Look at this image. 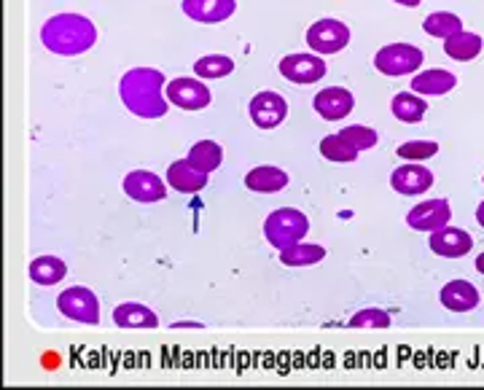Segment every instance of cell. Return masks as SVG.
Segmentation results:
<instances>
[{"label":"cell","mask_w":484,"mask_h":390,"mask_svg":"<svg viewBox=\"0 0 484 390\" xmlns=\"http://www.w3.org/2000/svg\"><path fill=\"white\" fill-rule=\"evenodd\" d=\"M353 106H356L353 92L342 89V87H329V89H321L315 95V111L326 122H342L345 116H350Z\"/></svg>","instance_id":"14"},{"label":"cell","mask_w":484,"mask_h":390,"mask_svg":"<svg viewBox=\"0 0 484 390\" xmlns=\"http://www.w3.org/2000/svg\"><path fill=\"white\" fill-rule=\"evenodd\" d=\"M232 70H235V62L227 54H208V57H200L194 62V73L202 81H208V79H227Z\"/></svg>","instance_id":"27"},{"label":"cell","mask_w":484,"mask_h":390,"mask_svg":"<svg viewBox=\"0 0 484 390\" xmlns=\"http://www.w3.org/2000/svg\"><path fill=\"white\" fill-rule=\"evenodd\" d=\"M348 143H353L358 151H366V148H374L377 145V140H379V135L371 130V127H363V125H350V127H345V130L340 132Z\"/></svg>","instance_id":"31"},{"label":"cell","mask_w":484,"mask_h":390,"mask_svg":"<svg viewBox=\"0 0 484 390\" xmlns=\"http://www.w3.org/2000/svg\"><path fill=\"white\" fill-rule=\"evenodd\" d=\"M245 186L250 191H258V194H275V191H283L288 186V175L280 167L261 164V167H253L245 175Z\"/></svg>","instance_id":"18"},{"label":"cell","mask_w":484,"mask_h":390,"mask_svg":"<svg viewBox=\"0 0 484 390\" xmlns=\"http://www.w3.org/2000/svg\"><path fill=\"white\" fill-rule=\"evenodd\" d=\"M65 274H68V266H65V261L57 259V256H38L30 264V277L38 285H54Z\"/></svg>","instance_id":"24"},{"label":"cell","mask_w":484,"mask_h":390,"mask_svg":"<svg viewBox=\"0 0 484 390\" xmlns=\"http://www.w3.org/2000/svg\"><path fill=\"white\" fill-rule=\"evenodd\" d=\"M477 269H479V272H482V274H484V254H482V256H479V259H477Z\"/></svg>","instance_id":"35"},{"label":"cell","mask_w":484,"mask_h":390,"mask_svg":"<svg viewBox=\"0 0 484 390\" xmlns=\"http://www.w3.org/2000/svg\"><path fill=\"white\" fill-rule=\"evenodd\" d=\"M167 81L156 68H132L121 76L119 98L129 114L140 119H162L170 111V100L164 95Z\"/></svg>","instance_id":"1"},{"label":"cell","mask_w":484,"mask_h":390,"mask_svg":"<svg viewBox=\"0 0 484 390\" xmlns=\"http://www.w3.org/2000/svg\"><path fill=\"white\" fill-rule=\"evenodd\" d=\"M458 87V79L450 73V70H442V68H433V70H423L420 76L412 79V89L414 95H447Z\"/></svg>","instance_id":"19"},{"label":"cell","mask_w":484,"mask_h":390,"mask_svg":"<svg viewBox=\"0 0 484 390\" xmlns=\"http://www.w3.org/2000/svg\"><path fill=\"white\" fill-rule=\"evenodd\" d=\"M186 159H189L191 167H197L200 172L210 175L213 170L221 167V162H224V148H221L216 140H200V143L191 145V151H189Z\"/></svg>","instance_id":"22"},{"label":"cell","mask_w":484,"mask_h":390,"mask_svg":"<svg viewBox=\"0 0 484 390\" xmlns=\"http://www.w3.org/2000/svg\"><path fill=\"white\" fill-rule=\"evenodd\" d=\"M310 232V218L296 208H280L272 210L264 221V237L272 248L285 251L296 243H302Z\"/></svg>","instance_id":"3"},{"label":"cell","mask_w":484,"mask_h":390,"mask_svg":"<svg viewBox=\"0 0 484 390\" xmlns=\"http://www.w3.org/2000/svg\"><path fill=\"white\" fill-rule=\"evenodd\" d=\"M57 310L76 323H87V326H98L100 323V299L95 291L84 288V285H73L65 288L57 296Z\"/></svg>","instance_id":"4"},{"label":"cell","mask_w":484,"mask_h":390,"mask_svg":"<svg viewBox=\"0 0 484 390\" xmlns=\"http://www.w3.org/2000/svg\"><path fill=\"white\" fill-rule=\"evenodd\" d=\"M350 43V30L340 19H318L307 30V46L315 54H340Z\"/></svg>","instance_id":"6"},{"label":"cell","mask_w":484,"mask_h":390,"mask_svg":"<svg viewBox=\"0 0 484 390\" xmlns=\"http://www.w3.org/2000/svg\"><path fill=\"white\" fill-rule=\"evenodd\" d=\"M390 186L398 191V194H406V197H420L425 194L431 186H433V172L428 167H423L420 162H409L398 170H393L390 175Z\"/></svg>","instance_id":"13"},{"label":"cell","mask_w":484,"mask_h":390,"mask_svg":"<svg viewBox=\"0 0 484 390\" xmlns=\"http://www.w3.org/2000/svg\"><path fill=\"white\" fill-rule=\"evenodd\" d=\"M393 3H398V5H406V8H414V5H420L423 0H393Z\"/></svg>","instance_id":"33"},{"label":"cell","mask_w":484,"mask_h":390,"mask_svg":"<svg viewBox=\"0 0 484 390\" xmlns=\"http://www.w3.org/2000/svg\"><path fill=\"white\" fill-rule=\"evenodd\" d=\"M326 62L312 51V54H288L280 60V73L283 79L293 84H318L326 76Z\"/></svg>","instance_id":"9"},{"label":"cell","mask_w":484,"mask_h":390,"mask_svg":"<svg viewBox=\"0 0 484 390\" xmlns=\"http://www.w3.org/2000/svg\"><path fill=\"white\" fill-rule=\"evenodd\" d=\"M439 299L450 312H471L479 307V291L469 280H450L442 288Z\"/></svg>","instance_id":"16"},{"label":"cell","mask_w":484,"mask_h":390,"mask_svg":"<svg viewBox=\"0 0 484 390\" xmlns=\"http://www.w3.org/2000/svg\"><path fill=\"white\" fill-rule=\"evenodd\" d=\"M175 329H200L202 323H191V320H178V323H172Z\"/></svg>","instance_id":"32"},{"label":"cell","mask_w":484,"mask_h":390,"mask_svg":"<svg viewBox=\"0 0 484 390\" xmlns=\"http://www.w3.org/2000/svg\"><path fill=\"white\" fill-rule=\"evenodd\" d=\"M124 191H126V197H132L135 202H143V205L162 202L167 197L164 181L151 170H132L124 178Z\"/></svg>","instance_id":"10"},{"label":"cell","mask_w":484,"mask_h":390,"mask_svg":"<svg viewBox=\"0 0 484 390\" xmlns=\"http://www.w3.org/2000/svg\"><path fill=\"white\" fill-rule=\"evenodd\" d=\"M423 51L412 43H387L377 51L374 68L382 76H409L423 68Z\"/></svg>","instance_id":"5"},{"label":"cell","mask_w":484,"mask_h":390,"mask_svg":"<svg viewBox=\"0 0 484 390\" xmlns=\"http://www.w3.org/2000/svg\"><path fill=\"white\" fill-rule=\"evenodd\" d=\"M164 95H167V100H170L172 106H178V108H183V111H202V108H208L210 100H213L208 84L200 81V79H172V81L167 84Z\"/></svg>","instance_id":"7"},{"label":"cell","mask_w":484,"mask_h":390,"mask_svg":"<svg viewBox=\"0 0 484 390\" xmlns=\"http://www.w3.org/2000/svg\"><path fill=\"white\" fill-rule=\"evenodd\" d=\"M41 41L54 54L76 57L98 43V27L81 14H57L41 27Z\"/></svg>","instance_id":"2"},{"label":"cell","mask_w":484,"mask_h":390,"mask_svg":"<svg viewBox=\"0 0 484 390\" xmlns=\"http://www.w3.org/2000/svg\"><path fill=\"white\" fill-rule=\"evenodd\" d=\"M181 8L189 19L200 24H216V22H227L237 11V3L235 0H183Z\"/></svg>","instance_id":"15"},{"label":"cell","mask_w":484,"mask_h":390,"mask_svg":"<svg viewBox=\"0 0 484 390\" xmlns=\"http://www.w3.org/2000/svg\"><path fill=\"white\" fill-rule=\"evenodd\" d=\"M482 35L466 32V30H461V32H455V35H450V38L444 41V54L452 57V60H458V62H471V60H477V57L482 54Z\"/></svg>","instance_id":"21"},{"label":"cell","mask_w":484,"mask_h":390,"mask_svg":"<svg viewBox=\"0 0 484 390\" xmlns=\"http://www.w3.org/2000/svg\"><path fill=\"white\" fill-rule=\"evenodd\" d=\"M393 108V116L398 122H406V125H417L425 119V111H428V103L423 100V95H414V92H401L393 98L390 103Z\"/></svg>","instance_id":"23"},{"label":"cell","mask_w":484,"mask_h":390,"mask_svg":"<svg viewBox=\"0 0 484 390\" xmlns=\"http://www.w3.org/2000/svg\"><path fill=\"white\" fill-rule=\"evenodd\" d=\"M428 243H431V251L442 259H463L474 248V237L455 227H442V229L431 232Z\"/></svg>","instance_id":"12"},{"label":"cell","mask_w":484,"mask_h":390,"mask_svg":"<svg viewBox=\"0 0 484 390\" xmlns=\"http://www.w3.org/2000/svg\"><path fill=\"white\" fill-rule=\"evenodd\" d=\"M167 183L181 194H197L208 186V175L189 164V159H178L167 167Z\"/></svg>","instance_id":"17"},{"label":"cell","mask_w":484,"mask_h":390,"mask_svg":"<svg viewBox=\"0 0 484 390\" xmlns=\"http://www.w3.org/2000/svg\"><path fill=\"white\" fill-rule=\"evenodd\" d=\"M477 221H479V227L484 229V202L477 208Z\"/></svg>","instance_id":"34"},{"label":"cell","mask_w":484,"mask_h":390,"mask_svg":"<svg viewBox=\"0 0 484 390\" xmlns=\"http://www.w3.org/2000/svg\"><path fill=\"white\" fill-rule=\"evenodd\" d=\"M247 111H250V119H253V125H256L258 130H275V127H280V125L285 122V116H288V103H285V98H280L277 92H258V95L250 100Z\"/></svg>","instance_id":"8"},{"label":"cell","mask_w":484,"mask_h":390,"mask_svg":"<svg viewBox=\"0 0 484 390\" xmlns=\"http://www.w3.org/2000/svg\"><path fill=\"white\" fill-rule=\"evenodd\" d=\"M323 259H326V248L315 246V243H296V246L280 251V261L285 266H312Z\"/></svg>","instance_id":"26"},{"label":"cell","mask_w":484,"mask_h":390,"mask_svg":"<svg viewBox=\"0 0 484 390\" xmlns=\"http://www.w3.org/2000/svg\"><path fill=\"white\" fill-rule=\"evenodd\" d=\"M396 153L406 162H425L439 153V143L436 140H409V143H401L396 148Z\"/></svg>","instance_id":"29"},{"label":"cell","mask_w":484,"mask_h":390,"mask_svg":"<svg viewBox=\"0 0 484 390\" xmlns=\"http://www.w3.org/2000/svg\"><path fill=\"white\" fill-rule=\"evenodd\" d=\"M114 323L119 329H156L159 318L154 310H148L145 304L137 302H124L114 310Z\"/></svg>","instance_id":"20"},{"label":"cell","mask_w":484,"mask_h":390,"mask_svg":"<svg viewBox=\"0 0 484 390\" xmlns=\"http://www.w3.org/2000/svg\"><path fill=\"white\" fill-rule=\"evenodd\" d=\"M482 181H484V178H482Z\"/></svg>","instance_id":"36"},{"label":"cell","mask_w":484,"mask_h":390,"mask_svg":"<svg viewBox=\"0 0 484 390\" xmlns=\"http://www.w3.org/2000/svg\"><path fill=\"white\" fill-rule=\"evenodd\" d=\"M321 153L329 159V162H356L358 159V148L353 143H348L340 132L337 135H329L321 140Z\"/></svg>","instance_id":"28"},{"label":"cell","mask_w":484,"mask_h":390,"mask_svg":"<svg viewBox=\"0 0 484 390\" xmlns=\"http://www.w3.org/2000/svg\"><path fill=\"white\" fill-rule=\"evenodd\" d=\"M423 30H425L428 35H433V38H444V41H447L450 35H455V32L463 30V19H461L458 14H452V11H436V14H428V16H425Z\"/></svg>","instance_id":"25"},{"label":"cell","mask_w":484,"mask_h":390,"mask_svg":"<svg viewBox=\"0 0 484 390\" xmlns=\"http://www.w3.org/2000/svg\"><path fill=\"white\" fill-rule=\"evenodd\" d=\"M350 326L353 329H387L390 326V315L385 310L368 307V310H361L358 315L350 318Z\"/></svg>","instance_id":"30"},{"label":"cell","mask_w":484,"mask_h":390,"mask_svg":"<svg viewBox=\"0 0 484 390\" xmlns=\"http://www.w3.org/2000/svg\"><path fill=\"white\" fill-rule=\"evenodd\" d=\"M450 218H452V208L442 197V200H425L417 208H412L406 216V224L417 232H436L442 227H447Z\"/></svg>","instance_id":"11"}]
</instances>
